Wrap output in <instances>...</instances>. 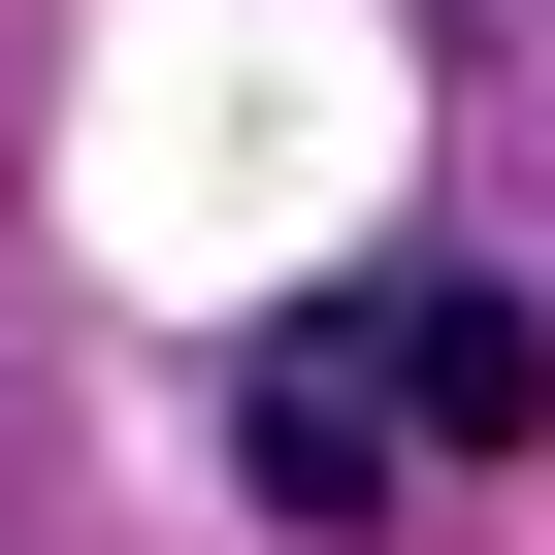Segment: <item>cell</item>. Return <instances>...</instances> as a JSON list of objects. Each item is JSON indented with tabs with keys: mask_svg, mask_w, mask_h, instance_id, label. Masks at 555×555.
Listing matches in <instances>:
<instances>
[{
	"mask_svg": "<svg viewBox=\"0 0 555 555\" xmlns=\"http://www.w3.org/2000/svg\"><path fill=\"white\" fill-rule=\"evenodd\" d=\"M327 360L392 392V457H522V425H555V327L490 295V261H360V295H327Z\"/></svg>",
	"mask_w": 555,
	"mask_h": 555,
	"instance_id": "1",
	"label": "cell"
},
{
	"mask_svg": "<svg viewBox=\"0 0 555 555\" xmlns=\"http://www.w3.org/2000/svg\"><path fill=\"white\" fill-rule=\"evenodd\" d=\"M229 457H261V522H392V490H425V457H392V392L327 360V295L261 327V392H229Z\"/></svg>",
	"mask_w": 555,
	"mask_h": 555,
	"instance_id": "2",
	"label": "cell"
}]
</instances>
